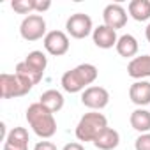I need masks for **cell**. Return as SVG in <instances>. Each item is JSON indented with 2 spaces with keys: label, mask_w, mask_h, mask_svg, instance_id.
<instances>
[{
  "label": "cell",
  "mask_w": 150,
  "mask_h": 150,
  "mask_svg": "<svg viewBox=\"0 0 150 150\" xmlns=\"http://www.w3.org/2000/svg\"><path fill=\"white\" fill-rule=\"evenodd\" d=\"M103 20H104V25L113 28V30H118V28H124L125 23H127V13L125 9L120 6V4H108L103 11Z\"/></svg>",
  "instance_id": "cell-8"
},
{
  "label": "cell",
  "mask_w": 150,
  "mask_h": 150,
  "mask_svg": "<svg viewBox=\"0 0 150 150\" xmlns=\"http://www.w3.org/2000/svg\"><path fill=\"white\" fill-rule=\"evenodd\" d=\"M11 7L18 14H28V13L35 11V0H13Z\"/></svg>",
  "instance_id": "cell-22"
},
{
  "label": "cell",
  "mask_w": 150,
  "mask_h": 150,
  "mask_svg": "<svg viewBox=\"0 0 150 150\" xmlns=\"http://www.w3.org/2000/svg\"><path fill=\"white\" fill-rule=\"evenodd\" d=\"M34 150H57V146H55L51 141H39V143L34 146Z\"/></svg>",
  "instance_id": "cell-25"
},
{
  "label": "cell",
  "mask_w": 150,
  "mask_h": 150,
  "mask_svg": "<svg viewBox=\"0 0 150 150\" xmlns=\"http://www.w3.org/2000/svg\"><path fill=\"white\" fill-rule=\"evenodd\" d=\"M44 50L53 57H62L69 51V37L62 30H51L44 37Z\"/></svg>",
  "instance_id": "cell-7"
},
{
  "label": "cell",
  "mask_w": 150,
  "mask_h": 150,
  "mask_svg": "<svg viewBox=\"0 0 150 150\" xmlns=\"http://www.w3.org/2000/svg\"><path fill=\"white\" fill-rule=\"evenodd\" d=\"M127 74L138 81H141L143 78H150V55L134 57L127 65Z\"/></svg>",
  "instance_id": "cell-10"
},
{
  "label": "cell",
  "mask_w": 150,
  "mask_h": 150,
  "mask_svg": "<svg viewBox=\"0 0 150 150\" xmlns=\"http://www.w3.org/2000/svg\"><path fill=\"white\" fill-rule=\"evenodd\" d=\"M34 83H30L27 78L20 74H0V96L4 99H13V97H21L27 96L32 90Z\"/></svg>",
  "instance_id": "cell-3"
},
{
  "label": "cell",
  "mask_w": 150,
  "mask_h": 150,
  "mask_svg": "<svg viewBox=\"0 0 150 150\" xmlns=\"http://www.w3.org/2000/svg\"><path fill=\"white\" fill-rule=\"evenodd\" d=\"M108 127V120L103 113L99 111H90V113H85L78 125H76V138L80 141H92Z\"/></svg>",
  "instance_id": "cell-2"
},
{
  "label": "cell",
  "mask_w": 150,
  "mask_h": 150,
  "mask_svg": "<svg viewBox=\"0 0 150 150\" xmlns=\"http://www.w3.org/2000/svg\"><path fill=\"white\" fill-rule=\"evenodd\" d=\"M134 150H150V132L139 134L134 141Z\"/></svg>",
  "instance_id": "cell-23"
},
{
  "label": "cell",
  "mask_w": 150,
  "mask_h": 150,
  "mask_svg": "<svg viewBox=\"0 0 150 150\" xmlns=\"http://www.w3.org/2000/svg\"><path fill=\"white\" fill-rule=\"evenodd\" d=\"M4 150H28V131L25 127H14L4 141Z\"/></svg>",
  "instance_id": "cell-11"
},
{
  "label": "cell",
  "mask_w": 150,
  "mask_h": 150,
  "mask_svg": "<svg viewBox=\"0 0 150 150\" xmlns=\"http://www.w3.org/2000/svg\"><path fill=\"white\" fill-rule=\"evenodd\" d=\"M129 14L136 21H146L150 18V0H132V2H129Z\"/></svg>",
  "instance_id": "cell-18"
},
{
  "label": "cell",
  "mask_w": 150,
  "mask_h": 150,
  "mask_svg": "<svg viewBox=\"0 0 150 150\" xmlns=\"http://www.w3.org/2000/svg\"><path fill=\"white\" fill-rule=\"evenodd\" d=\"M81 103H83V106L99 111V110H103V108L108 106V103H110V92L104 87H88L81 94Z\"/></svg>",
  "instance_id": "cell-6"
},
{
  "label": "cell",
  "mask_w": 150,
  "mask_h": 150,
  "mask_svg": "<svg viewBox=\"0 0 150 150\" xmlns=\"http://www.w3.org/2000/svg\"><path fill=\"white\" fill-rule=\"evenodd\" d=\"M39 103L51 113H57L64 108V96L58 90H46L41 94Z\"/></svg>",
  "instance_id": "cell-15"
},
{
  "label": "cell",
  "mask_w": 150,
  "mask_h": 150,
  "mask_svg": "<svg viewBox=\"0 0 150 150\" xmlns=\"http://www.w3.org/2000/svg\"><path fill=\"white\" fill-rule=\"evenodd\" d=\"M145 35H146V39H148V42H150V23H148L146 28H145Z\"/></svg>",
  "instance_id": "cell-27"
},
{
  "label": "cell",
  "mask_w": 150,
  "mask_h": 150,
  "mask_svg": "<svg viewBox=\"0 0 150 150\" xmlns=\"http://www.w3.org/2000/svg\"><path fill=\"white\" fill-rule=\"evenodd\" d=\"M20 34L28 42L46 37V21H44V18L41 14H28L20 25Z\"/></svg>",
  "instance_id": "cell-4"
},
{
  "label": "cell",
  "mask_w": 150,
  "mask_h": 150,
  "mask_svg": "<svg viewBox=\"0 0 150 150\" xmlns=\"http://www.w3.org/2000/svg\"><path fill=\"white\" fill-rule=\"evenodd\" d=\"M74 71H76V74L80 76V80L83 81V85H92L96 80H97V67L92 65V64H80L78 67H74ZM88 88V87H87Z\"/></svg>",
  "instance_id": "cell-19"
},
{
  "label": "cell",
  "mask_w": 150,
  "mask_h": 150,
  "mask_svg": "<svg viewBox=\"0 0 150 150\" xmlns=\"http://www.w3.org/2000/svg\"><path fill=\"white\" fill-rule=\"evenodd\" d=\"M62 88L69 94H78L81 90H85L87 87L83 85V81L80 80V76L76 74V71L71 69L67 72H64V76H62Z\"/></svg>",
  "instance_id": "cell-17"
},
{
  "label": "cell",
  "mask_w": 150,
  "mask_h": 150,
  "mask_svg": "<svg viewBox=\"0 0 150 150\" xmlns=\"http://www.w3.org/2000/svg\"><path fill=\"white\" fill-rule=\"evenodd\" d=\"M129 97L136 106H146L150 104V83L148 81H136L129 88Z\"/></svg>",
  "instance_id": "cell-12"
},
{
  "label": "cell",
  "mask_w": 150,
  "mask_h": 150,
  "mask_svg": "<svg viewBox=\"0 0 150 150\" xmlns=\"http://www.w3.org/2000/svg\"><path fill=\"white\" fill-rule=\"evenodd\" d=\"M129 122H131V127H132L134 131L145 134V132L150 131V111H146V110H143V108H138V110H134V111L131 113Z\"/></svg>",
  "instance_id": "cell-16"
},
{
  "label": "cell",
  "mask_w": 150,
  "mask_h": 150,
  "mask_svg": "<svg viewBox=\"0 0 150 150\" xmlns=\"http://www.w3.org/2000/svg\"><path fill=\"white\" fill-rule=\"evenodd\" d=\"M16 74H20V76H23V78H27L30 83H34V85H37L41 80H42V74L41 72H37L35 69H32L25 60L23 62H20L18 65H16V71H14Z\"/></svg>",
  "instance_id": "cell-21"
},
{
  "label": "cell",
  "mask_w": 150,
  "mask_h": 150,
  "mask_svg": "<svg viewBox=\"0 0 150 150\" xmlns=\"http://www.w3.org/2000/svg\"><path fill=\"white\" fill-rule=\"evenodd\" d=\"M118 143H120V134H118L115 129H111V127H106V129L94 139V145H96V148H99V150H113V148L118 146Z\"/></svg>",
  "instance_id": "cell-13"
},
{
  "label": "cell",
  "mask_w": 150,
  "mask_h": 150,
  "mask_svg": "<svg viewBox=\"0 0 150 150\" xmlns=\"http://www.w3.org/2000/svg\"><path fill=\"white\" fill-rule=\"evenodd\" d=\"M51 7V2L50 0H35V11L37 13H44Z\"/></svg>",
  "instance_id": "cell-24"
},
{
  "label": "cell",
  "mask_w": 150,
  "mask_h": 150,
  "mask_svg": "<svg viewBox=\"0 0 150 150\" xmlns=\"http://www.w3.org/2000/svg\"><path fill=\"white\" fill-rule=\"evenodd\" d=\"M92 39H94V44L97 48H103V50H110V48L117 46V42H118L117 30H113L106 25H99L97 28H94Z\"/></svg>",
  "instance_id": "cell-9"
},
{
  "label": "cell",
  "mask_w": 150,
  "mask_h": 150,
  "mask_svg": "<svg viewBox=\"0 0 150 150\" xmlns=\"http://www.w3.org/2000/svg\"><path fill=\"white\" fill-rule=\"evenodd\" d=\"M27 122L28 125L32 127V131L42 138V139H48L51 138L55 132H57V122H55V117L51 111H48L41 103H34L27 108Z\"/></svg>",
  "instance_id": "cell-1"
},
{
  "label": "cell",
  "mask_w": 150,
  "mask_h": 150,
  "mask_svg": "<svg viewBox=\"0 0 150 150\" xmlns=\"http://www.w3.org/2000/svg\"><path fill=\"white\" fill-rule=\"evenodd\" d=\"M115 48H117V51H118L120 57H124V58H131V57H134V55L138 53L139 44H138V41H136L134 35H131V34H124V35L118 37V42H117Z\"/></svg>",
  "instance_id": "cell-14"
},
{
  "label": "cell",
  "mask_w": 150,
  "mask_h": 150,
  "mask_svg": "<svg viewBox=\"0 0 150 150\" xmlns=\"http://www.w3.org/2000/svg\"><path fill=\"white\" fill-rule=\"evenodd\" d=\"M62 150H85V146H83L81 143H76V141H74V143H67Z\"/></svg>",
  "instance_id": "cell-26"
},
{
  "label": "cell",
  "mask_w": 150,
  "mask_h": 150,
  "mask_svg": "<svg viewBox=\"0 0 150 150\" xmlns=\"http://www.w3.org/2000/svg\"><path fill=\"white\" fill-rule=\"evenodd\" d=\"M65 30L74 39H85L87 35H90V32H94L92 18L85 13H76L65 21Z\"/></svg>",
  "instance_id": "cell-5"
},
{
  "label": "cell",
  "mask_w": 150,
  "mask_h": 150,
  "mask_svg": "<svg viewBox=\"0 0 150 150\" xmlns=\"http://www.w3.org/2000/svg\"><path fill=\"white\" fill-rule=\"evenodd\" d=\"M25 62L32 67V69H35L37 72H41V74H44V71H46V65H48V58H46V55L42 53V51H30L28 55H27V58H25Z\"/></svg>",
  "instance_id": "cell-20"
}]
</instances>
